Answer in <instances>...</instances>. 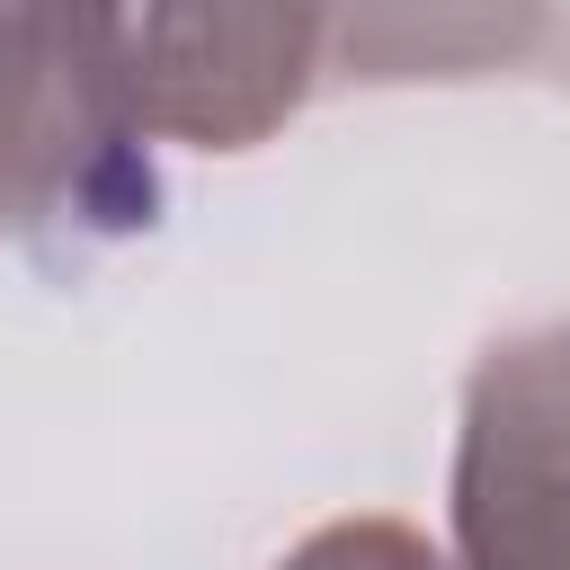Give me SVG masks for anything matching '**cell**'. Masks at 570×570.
I'll list each match as a JSON object with an SVG mask.
<instances>
[{"label": "cell", "instance_id": "cell-1", "mask_svg": "<svg viewBox=\"0 0 570 570\" xmlns=\"http://www.w3.org/2000/svg\"><path fill=\"white\" fill-rule=\"evenodd\" d=\"M160 223L116 0H0V240L71 276Z\"/></svg>", "mask_w": 570, "mask_h": 570}, {"label": "cell", "instance_id": "cell-2", "mask_svg": "<svg viewBox=\"0 0 570 570\" xmlns=\"http://www.w3.org/2000/svg\"><path fill=\"white\" fill-rule=\"evenodd\" d=\"M151 142L249 151L321 89L312 0H116Z\"/></svg>", "mask_w": 570, "mask_h": 570}, {"label": "cell", "instance_id": "cell-3", "mask_svg": "<svg viewBox=\"0 0 570 570\" xmlns=\"http://www.w3.org/2000/svg\"><path fill=\"white\" fill-rule=\"evenodd\" d=\"M445 570H561V338L552 330L499 338L463 392Z\"/></svg>", "mask_w": 570, "mask_h": 570}, {"label": "cell", "instance_id": "cell-4", "mask_svg": "<svg viewBox=\"0 0 570 570\" xmlns=\"http://www.w3.org/2000/svg\"><path fill=\"white\" fill-rule=\"evenodd\" d=\"M321 80L401 89V80H481L543 62L552 0H312Z\"/></svg>", "mask_w": 570, "mask_h": 570}, {"label": "cell", "instance_id": "cell-5", "mask_svg": "<svg viewBox=\"0 0 570 570\" xmlns=\"http://www.w3.org/2000/svg\"><path fill=\"white\" fill-rule=\"evenodd\" d=\"M276 570H445L428 552V534H410L401 517H338L321 534H303Z\"/></svg>", "mask_w": 570, "mask_h": 570}]
</instances>
